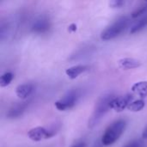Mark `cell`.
<instances>
[{
    "label": "cell",
    "mask_w": 147,
    "mask_h": 147,
    "mask_svg": "<svg viewBox=\"0 0 147 147\" xmlns=\"http://www.w3.org/2000/svg\"><path fill=\"white\" fill-rule=\"evenodd\" d=\"M115 96L112 93H107L102 95L96 102L93 113L89 119L88 127L90 128H94L102 121L104 115L111 109V102Z\"/></svg>",
    "instance_id": "6da1fadb"
},
{
    "label": "cell",
    "mask_w": 147,
    "mask_h": 147,
    "mask_svg": "<svg viewBox=\"0 0 147 147\" xmlns=\"http://www.w3.org/2000/svg\"><path fill=\"white\" fill-rule=\"evenodd\" d=\"M126 127L127 121L125 120H117L110 124L101 138L103 146H108L115 143L123 134Z\"/></svg>",
    "instance_id": "7a4b0ae2"
},
{
    "label": "cell",
    "mask_w": 147,
    "mask_h": 147,
    "mask_svg": "<svg viewBox=\"0 0 147 147\" xmlns=\"http://www.w3.org/2000/svg\"><path fill=\"white\" fill-rule=\"evenodd\" d=\"M128 24L129 18L127 16H122L117 19L101 33V39L103 40H109L116 38L126 30Z\"/></svg>",
    "instance_id": "3957f363"
},
{
    "label": "cell",
    "mask_w": 147,
    "mask_h": 147,
    "mask_svg": "<svg viewBox=\"0 0 147 147\" xmlns=\"http://www.w3.org/2000/svg\"><path fill=\"white\" fill-rule=\"evenodd\" d=\"M81 89H72L69 90L60 100L55 102V108L59 111H65L73 108L82 96Z\"/></svg>",
    "instance_id": "277c9868"
},
{
    "label": "cell",
    "mask_w": 147,
    "mask_h": 147,
    "mask_svg": "<svg viewBox=\"0 0 147 147\" xmlns=\"http://www.w3.org/2000/svg\"><path fill=\"white\" fill-rule=\"evenodd\" d=\"M54 135V134L49 130L47 129L45 127H37L34 128H32L28 131V138L33 140V141H41L43 140H47L50 139L51 137H53Z\"/></svg>",
    "instance_id": "5b68a950"
},
{
    "label": "cell",
    "mask_w": 147,
    "mask_h": 147,
    "mask_svg": "<svg viewBox=\"0 0 147 147\" xmlns=\"http://www.w3.org/2000/svg\"><path fill=\"white\" fill-rule=\"evenodd\" d=\"M133 100L134 96L130 94L115 96L111 102V109L116 112H121L129 107V105L133 102Z\"/></svg>",
    "instance_id": "8992f818"
},
{
    "label": "cell",
    "mask_w": 147,
    "mask_h": 147,
    "mask_svg": "<svg viewBox=\"0 0 147 147\" xmlns=\"http://www.w3.org/2000/svg\"><path fill=\"white\" fill-rule=\"evenodd\" d=\"M51 28V22L46 16H39L32 24L31 31L34 34H45L49 31Z\"/></svg>",
    "instance_id": "52a82bcc"
},
{
    "label": "cell",
    "mask_w": 147,
    "mask_h": 147,
    "mask_svg": "<svg viewBox=\"0 0 147 147\" xmlns=\"http://www.w3.org/2000/svg\"><path fill=\"white\" fill-rule=\"evenodd\" d=\"M29 105V102H21V103H18V104H16L14 106H12L6 116L7 118L9 119H15V118H18L20 117L21 115H22V114L26 111V109H28Z\"/></svg>",
    "instance_id": "ba28073f"
},
{
    "label": "cell",
    "mask_w": 147,
    "mask_h": 147,
    "mask_svg": "<svg viewBox=\"0 0 147 147\" xmlns=\"http://www.w3.org/2000/svg\"><path fill=\"white\" fill-rule=\"evenodd\" d=\"M89 69H90V66L87 65H75V66H72V67L66 69L65 74L68 76L69 78L75 79L80 74L84 73V71H88Z\"/></svg>",
    "instance_id": "9c48e42d"
},
{
    "label": "cell",
    "mask_w": 147,
    "mask_h": 147,
    "mask_svg": "<svg viewBox=\"0 0 147 147\" xmlns=\"http://www.w3.org/2000/svg\"><path fill=\"white\" fill-rule=\"evenodd\" d=\"M118 65L124 70H130L140 67L141 65V62L134 58H124L118 61Z\"/></svg>",
    "instance_id": "30bf717a"
},
{
    "label": "cell",
    "mask_w": 147,
    "mask_h": 147,
    "mask_svg": "<svg viewBox=\"0 0 147 147\" xmlns=\"http://www.w3.org/2000/svg\"><path fill=\"white\" fill-rule=\"evenodd\" d=\"M34 90V85L31 84H20L16 89V96L21 99H26L28 98Z\"/></svg>",
    "instance_id": "8fae6325"
},
{
    "label": "cell",
    "mask_w": 147,
    "mask_h": 147,
    "mask_svg": "<svg viewBox=\"0 0 147 147\" xmlns=\"http://www.w3.org/2000/svg\"><path fill=\"white\" fill-rule=\"evenodd\" d=\"M132 91L139 95L141 98L147 96V81H140L132 86Z\"/></svg>",
    "instance_id": "7c38bea8"
},
{
    "label": "cell",
    "mask_w": 147,
    "mask_h": 147,
    "mask_svg": "<svg viewBox=\"0 0 147 147\" xmlns=\"http://www.w3.org/2000/svg\"><path fill=\"white\" fill-rule=\"evenodd\" d=\"M147 27V16L145 17L141 18L139 22H137L132 28H131V34H135L138 33L140 31H141L142 29H144L145 28Z\"/></svg>",
    "instance_id": "4fadbf2b"
},
{
    "label": "cell",
    "mask_w": 147,
    "mask_h": 147,
    "mask_svg": "<svg viewBox=\"0 0 147 147\" xmlns=\"http://www.w3.org/2000/svg\"><path fill=\"white\" fill-rule=\"evenodd\" d=\"M145 105H146L145 101L140 99V100L133 102L127 109L132 112H139V111H141L145 108Z\"/></svg>",
    "instance_id": "5bb4252c"
},
{
    "label": "cell",
    "mask_w": 147,
    "mask_h": 147,
    "mask_svg": "<svg viewBox=\"0 0 147 147\" xmlns=\"http://www.w3.org/2000/svg\"><path fill=\"white\" fill-rule=\"evenodd\" d=\"M13 78H14V75H13L12 72H9H9L3 73L1 76V78H0V86L1 87H6V86H8L11 83V81L13 80Z\"/></svg>",
    "instance_id": "9a60e30c"
},
{
    "label": "cell",
    "mask_w": 147,
    "mask_h": 147,
    "mask_svg": "<svg viewBox=\"0 0 147 147\" xmlns=\"http://www.w3.org/2000/svg\"><path fill=\"white\" fill-rule=\"evenodd\" d=\"M147 12V2L145 3L143 5H141L139 9H137L135 11L132 13V17L133 18H137L138 16H141L142 14H145Z\"/></svg>",
    "instance_id": "2e32d148"
},
{
    "label": "cell",
    "mask_w": 147,
    "mask_h": 147,
    "mask_svg": "<svg viewBox=\"0 0 147 147\" xmlns=\"http://www.w3.org/2000/svg\"><path fill=\"white\" fill-rule=\"evenodd\" d=\"M143 142L140 140H135L127 143L124 147H143Z\"/></svg>",
    "instance_id": "e0dca14e"
},
{
    "label": "cell",
    "mask_w": 147,
    "mask_h": 147,
    "mask_svg": "<svg viewBox=\"0 0 147 147\" xmlns=\"http://www.w3.org/2000/svg\"><path fill=\"white\" fill-rule=\"evenodd\" d=\"M125 4V1L122 0H114L109 3V5L113 8H121Z\"/></svg>",
    "instance_id": "ac0fdd59"
},
{
    "label": "cell",
    "mask_w": 147,
    "mask_h": 147,
    "mask_svg": "<svg viewBox=\"0 0 147 147\" xmlns=\"http://www.w3.org/2000/svg\"><path fill=\"white\" fill-rule=\"evenodd\" d=\"M71 147H86V143L84 141H79L76 143L75 145H73Z\"/></svg>",
    "instance_id": "d6986e66"
},
{
    "label": "cell",
    "mask_w": 147,
    "mask_h": 147,
    "mask_svg": "<svg viewBox=\"0 0 147 147\" xmlns=\"http://www.w3.org/2000/svg\"><path fill=\"white\" fill-rule=\"evenodd\" d=\"M103 146V144H102V140H96L95 143H94V145L92 146V147H102Z\"/></svg>",
    "instance_id": "ffe728a7"
},
{
    "label": "cell",
    "mask_w": 147,
    "mask_h": 147,
    "mask_svg": "<svg viewBox=\"0 0 147 147\" xmlns=\"http://www.w3.org/2000/svg\"><path fill=\"white\" fill-rule=\"evenodd\" d=\"M68 30H69L70 32H75V31L77 30V25L74 24V23L71 24V25L69 26V28H68Z\"/></svg>",
    "instance_id": "44dd1931"
},
{
    "label": "cell",
    "mask_w": 147,
    "mask_h": 147,
    "mask_svg": "<svg viewBox=\"0 0 147 147\" xmlns=\"http://www.w3.org/2000/svg\"><path fill=\"white\" fill-rule=\"evenodd\" d=\"M142 138L145 140H147V127L144 129V131L142 133Z\"/></svg>",
    "instance_id": "7402d4cb"
}]
</instances>
